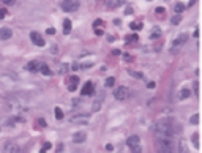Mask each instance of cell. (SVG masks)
<instances>
[{
	"mask_svg": "<svg viewBox=\"0 0 202 153\" xmlns=\"http://www.w3.org/2000/svg\"><path fill=\"white\" fill-rule=\"evenodd\" d=\"M95 33H97V35H103V29H95Z\"/></svg>",
	"mask_w": 202,
	"mask_h": 153,
	"instance_id": "74e56055",
	"label": "cell"
},
{
	"mask_svg": "<svg viewBox=\"0 0 202 153\" xmlns=\"http://www.w3.org/2000/svg\"><path fill=\"white\" fill-rule=\"evenodd\" d=\"M193 145L196 147V149H199V134L198 133L193 134Z\"/></svg>",
	"mask_w": 202,
	"mask_h": 153,
	"instance_id": "d4e9b609",
	"label": "cell"
},
{
	"mask_svg": "<svg viewBox=\"0 0 202 153\" xmlns=\"http://www.w3.org/2000/svg\"><path fill=\"white\" fill-rule=\"evenodd\" d=\"M2 3H7V5H13V3H16V2H14V0H3Z\"/></svg>",
	"mask_w": 202,
	"mask_h": 153,
	"instance_id": "8d00e7d4",
	"label": "cell"
},
{
	"mask_svg": "<svg viewBox=\"0 0 202 153\" xmlns=\"http://www.w3.org/2000/svg\"><path fill=\"white\" fill-rule=\"evenodd\" d=\"M103 98H104V93H101V95L97 98V100L93 101V106H92V109H93L95 112H97V111H100V106H101V101H103Z\"/></svg>",
	"mask_w": 202,
	"mask_h": 153,
	"instance_id": "5bb4252c",
	"label": "cell"
},
{
	"mask_svg": "<svg viewBox=\"0 0 202 153\" xmlns=\"http://www.w3.org/2000/svg\"><path fill=\"white\" fill-rule=\"evenodd\" d=\"M180 21H182V16H180V14H175V16L172 18L171 22H172L174 25H177V24H180Z\"/></svg>",
	"mask_w": 202,
	"mask_h": 153,
	"instance_id": "484cf974",
	"label": "cell"
},
{
	"mask_svg": "<svg viewBox=\"0 0 202 153\" xmlns=\"http://www.w3.org/2000/svg\"><path fill=\"white\" fill-rule=\"evenodd\" d=\"M126 145L131 149L133 153H142V150H141V137L136 136V134H133V136H130V137L126 139Z\"/></svg>",
	"mask_w": 202,
	"mask_h": 153,
	"instance_id": "3957f363",
	"label": "cell"
},
{
	"mask_svg": "<svg viewBox=\"0 0 202 153\" xmlns=\"http://www.w3.org/2000/svg\"><path fill=\"white\" fill-rule=\"evenodd\" d=\"M70 122L74 123V125H87L88 123V117L87 115H74V117L70 118Z\"/></svg>",
	"mask_w": 202,
	"mask_h": 153,
	"instance_id": "8fae6325",
	"label": "cell"
},
{
	"mask_svg": "<svg viewBox=\"0 0 202 153\" xmlns=\"http://www.w3.org/2000/svg\"><path fill=\"white\" fill-rule=\"evenodd\" d=\"M66 84H68L70 92H74L77 89V85H79V78H77V76H70V78L66 79Z\"/></svg>",
	"mask_w": 202,
	"mask_h": 153,
	"instance_id": "ba28073f",
	"label": "cell"
},
{
	"mask_svg": "<svg viewBox=\"0 0 202 153\" xmlns=\"http://www.w3.org/2000/svg\"><path fill=\"white\" fill-rule=\"evenodd\" d=\"M60 8L63 10V11H76L77 8H79V2H76V0H63V2H60Z\"/></svg>",
	"mask_w": 202,
	"mask_h": 153,
	"instance_id": "5b68a950",
	"label": "cell"
},
{
	"mask_svg": "<svg viewBox=\"0 0 202 153\" xmlns=\"http://www.w3.org/2000/svg\"><path fill=\"white\" fill-rule=\"evenodd\" d=\"M155 133H156V136H158V137L172 139V136H174V125H172V120H171V118L160 120V122L155 125Z\"/></svg>",
	"mask_w": 202,
	"mask_h": 153,
	"instance_id": "6da1fadb",
	"label": "cell"
},
{
	"mask_svg": "<svg viewBox=\"0 0 202 153\" xmlns=\"http://www.w3.org/2000/svg\"><path fill=\"white\" fill-rule=\"evenodd\" d=\"M46 32H48V35H54L55 33V29H54V27H49Z\"/></svg>",
	"mask_w": 202,
	"mask_h": 153,
	"instance_id": "d6a6232c",
	"label": "cell"
},
{
	"mask_svg": "<svg viewBox=\"0 0 202 153\" xmlns=\"http://www.w3.org/2000/svg\"><path fill=\"white\" fill-rule=\"evenodd\" d=\"M81 93H82V96H92L95 93V85L92 82H85V84H84V87H82Z\"/></svg>",
	"mask_w": 202,
	"mask_h": 153,
	"instance_id": "30bf717a",
	"label": "cell"
},
{
	"mask_svg": "<svg viewBox=\"0 0 202 153\" xmlns=\"http://www.w3.org/2000/svg\"><path fill=\"white\" fill-rule=\"evenodd\" d=\"M112 149H114V147H112V144H108V145H106V150H108V152H111Z\"/></svg>",
	"mask_w": 202,
	"mask_h": 153,
	"instance_id": "f35d334b",
	"label": "cell"
},
{
	"mask_svg": "<svg viewBox=\"0 0 202 153\" xmlns=\"http://www.w3.org/2000/svg\"><path fill=\"white\" fill-rule=\"evenodd\" d=\"M158 153H174V142L167 137H158Z\"/></svg>",
	"mask_w": 202,
	"mask_h": 153,
	"instance_id": "7a4b0ae2",
	"label": "cell"
},
{
	"mask_svg": "<svg viewBox=\"0 0 202 153\" xmlns=\"http://www.w3.org/2000/svg\"><path fill=\"white\" fill-rule=\"evenodd\" d=\"M147 87H149V89H153V87H155V82H149Z\"/></svg>",
	"mask_w": 202,
	"mask_h": 153,
	"instance_id": "60d3db41",
	"label": "cell"
},
{
	"mask_svg": "<svg viewBox=\"0 0 202 153\" xmlns=\"http://www.w3.org/2000/svg\"><path fill=\"white\" fill-rule=\"evenodd\" d=\"M38 69H40L44 76H49V74H51V68H49V65H46V63H41Z\"/></svg>",
	"mask_w": 202,
	"mask_h": 153,
	"instance_id": "d6986e66",
	"label": "cell"
},
{
	"mask_svg": "<svg viewBox=\"0 0 202 153\" xmlns=\"http://www.w3.org/2000/svg\"><path fill=\"white\" fill-rule=\"evenodd\" d=\"M194 3H196V0H191V2H188V7H193Z\"/></svg>",
	"mask_w": 202,
	"mask_h": 153,
	"instance_id": "b9f144b4",
	"label": "cell"
},
{
	"mask_svg": "<svg viewBox=\"0 0 202 153\" xmlns=\"http://www.w3.org/2000/svg\"><path fill=\"white\" fill-rule=\"evenodd\" d=\"M156 13H158V14H163V13H164V8H163V7H158V8H156Z\"/></svg>",
	"mask_w": 202,
	"mask_h": 153,
	"instance_id": "e575fe53",
	"label": "cell"
},
{
	"mask_svg": "<svg viewBox=\"0 0 202 153\" xmlns=\"http://www.w3.org/2000/svg\"><path fill=\"white\" fill-rule=\"evenodd\" d=\"M38 68H40V65H38V62H29V63H27V67H25V69L32 71V73H35V71H38Z\"/></svg>",
	"mask_w": 202,
	"mask_h": 153,
	"instance_id": "2e32d148",
	"label": "cell"
},
{
	"mask_svg": "<svg viewBox=\"0 0 202 153\" xmlns=\"http://www.w3.org/2000/svg\"><path fill=\"white\" fill-rule=\"evenodd\" d=\"M3 153H19V145L16 142H7L3 147Z\"/></svg>",
	"mask_w": 202,
	"mask_h": 153,
	"instance_id": "9c48e42d",
	"label": "cell"
},
{
	"mask_svg": "<svg viewBox=\"0 0 202 153\" xmlns=\"http://www.w3.org/2000/svg\"><path fill=\"white\" fill-rule=\"evenodd\" d=\"M63 33H65V35L71 33V21H70V19H65V21H63Z\"/></svg>",
	"mask_w": 202,
	"mask_h": 153,
	"instance_id": "e0dca14e",
	"label": "cell"
},
{
	"mask_svg": "<svg viewBox=\"0 0 202 153\" xmlns=\"http://www.w3.org/2000/svg\"><path fill=\"white\" fill-rule=\"evenodd\" d=\"M114 84H115V79L114 78H108V79H106V82H104L106 87H114Z\"/></svg>",
	"mask_w": 202,
	"mask_h": 153,
	"instance_id": "83f0119b",
	"label": "cell"
},
{
	"mask_svg": "<svg viewBox=\"0 0 202 153\" xmlns=\"http://www.w3.org/2000/svg\"><path fill=\"white\" fill-rule=\"evenodd\" d=\"M79 68H81V67H79V63H76V62L73 63V67H71V69H74V71H76V69H79Z\"/></svg>",
	"mask_w": 202,
	"mask_h": 153,
	"instance_id": "836d02e7",
	"label": "cell"
},
{
	"mask_svg": "<svg viewBox=\"0 0 202 153\" xmlns=\"http://www.w3.org/2000/svg\"><path fill=\"white\" fill-rule=\"evenodd\" d=\"M189 95H191V90L189 89H182L180 93H178V98H180V100H186Z\"/></svg>",
	"mask_w": 202,
	"mask_h": 153,
	"instance_id": "ac0fdd59",
	"label": "cell"
},
{
	"mask_svg": "<svg viewBox=\"0 0 202 153\" xmlns=\"http://www.w3.org/2000/svg\"><path fill=\"white\" fill-rule=\"evenodd\" d=\"M161 36V29L160 27H153V30L150 32V40H156Z\"/></svg>",
	"mask_w": 202,
	"mask_h": 153,
	"instance_id": "9a60e30c",
	"label": "cell"
},
{
	"mask_svg": "<svg viewBox=\"0 0 202 153\" xmlns=\"http://www.w3.org/2000/svg\"><path fill=\"white\" fill-rule=\"evenodd\" d=\"M183 10H185V7L182 3H175V5H174V11H175V14H180Z\"/></svg>",
	"mask_w": 202,
	"mask_h": 153,
	"instance_id": "44dd1931",
	"label": "cell"
},
{
	"mask_svg": "<svg viewBox=\"0 0 202 153\" xmlns=\"http://www.w3.org/2000/svg\"><path fill=\"white\" fill-rule=\"evenodd\" d=\"M11 36H13L11 29H8V27H2V29H0V41H7Z\"/></svg>",
	"mask_w": 202,
	"mask_h": 153,
	"instance_id": "7c38bea8",
	"label": "cell"
},
{
	"mask_svg": "<svg viewBox=\"0 0 202 153\" xmlns=\"http://www.w3.org/2000/svg\"><path fill=\"white\" fill-rule=\"evenodd\" d=\"M125 13H128V14H131V13H133V10H131V8H126V10H125Z\"/></svg>",
	"mask_w": 202,
	"mask_h": 153,
	"instance_id": "7bdbcfd3",
	"label": "cell"
},
{
	"mask_svg": "<svg viewBox=\"0 0 202 153\" xmlns=\"http://www.w3.org/2000/svg\"><path fill=\"white\" fill-rule=\"evenodd\" d=\"M130 74L133 76V78H137V79H142L144 74L141 73V71H130Z\"/></svg>",
	"mask_w": 202,
	"mask_h": 153,
	"instance_id": "4316f807",
	"label": "cell"
},
{
	"mask_svg": "<svg viewBox=\"0 0 202 153\" xmlns=\"http://www.w3.org/2000/svg\"><path fill=\"white\" fill-rule=\"evenodd\" d=\"M139 40V36L136 35V33H133V35H128L126 38H125V41L126 43H133V41H137Z\"/></svg>",
	"mask_w": 202,
	"mask_h": 153,
	"instance_id": "cb8c5ba5",
	"label": "cell"
},
{
	"mask_svg": "<svg viewBox=\"0 0 202 153\" xmlns=\"http://www.w3.org/2000/svg\"><path fill=\"white\" fill-rule=\"evenodd\" d=\"M186 40H188V35L186 33H182L180 36H177L175 40H174V43H172V46H171V52L172 54H175L178 49H180L185 43H186Z\"/></svg>",
	"mask_w": 202,
	"mask_h": 153,
	"instance_id": "277c9868",
	"label": "cell"
},
{
	"mask_svg": "<svg viewBox=\"0 0 202 153\" xmlns=\"http://www.w3.org/2000/svg\"><path fill=\"white\" fill-rule=\"evenodd\" d=\"M106 3H108L109 7H120V5L126 3V2H125V0H108Z\"/></svg>",
	"mask_w": 202,
	"mask_h": 153,
	"instance_id": "ffe728a7",
	"label": "cell"
},
{
	"mask_svg": "<svg viewBox=\"0 0 202 153\" xmlns=\"http://www.w3.org/2000/svg\"><path fill=\"white\" fill-rule=\"evenodd\" d=\"M198 90H199V82H194V93L198 95Z\"/></svg>",
	"mask_w": 202,
	"mask_h": 153,
	"instance_id": "d590c367",
	"label": "cell"
},
{
	"mask_svg": "<svg viewBox=\"0 0 202 153\" xmlns=\"http://www.w3.org/2000/svg\"><path fill=\"white\" fill-rule=\"evenodd\" d=\"M85 139H87V134L84 131H79V133H76L73 136V142L74 144H82V142H85Z\"/></svg>",
	"mask_w": 202,
	"mask_h": 153,
	"instance_id": "4fadbf2b",
	"label": "cell"
},
{
	"mask_svg": "<svg viewBox=\"0 0 202 153\" xmlns=\"http://www.w3.org/2000/svg\"><path fill=\"white\" fill-rule=\"evenodd\" d=\"M130 27H131L133 30H141V29H142V22H137V21H134V22L130 24Z\"/></svg>",
	"mask_w": 202,
	"mask_h": 153,
	"instance_id": "603a6c76",
	"label": "cell"
},
{
	"mask_svg": "<svg viewBox=\"0 0 202 153\" xmlns=\"http://www.w3.org/2000/svg\"><path fill=\"white\" fill-rule=\"evenodd\" d=\"M126 95H128V89H126V87H123V85L117 87V90L114 92V96H115V100H119V101L125 100V98H126Z\"/></svg>",
	"mask_w": 202,
	"mask_h": 153,
	"instance_id": "8992f818",
	"label": "cell"
},
{
	"mask_svg": "<svg viewBox=\"0 0 202 153\" xmlns=\"http://www.w3.org/2000/svg\"><path fill=\"white\" fill-rule=\"evenodd\" d=\"M51 147H52V144H51V142H46V144L43 145V149H41V153H46V152L51 149Z\"/></svg>",
	"mask_w": 202,
	"mask_h": 153,
	"instance_id": "f1b7e54d",
	"label": "cell"
},
{
	"mask_svg": "<svg viewBox=\"0 0 202 153\" xmlns=\"http://www.w3.org/2000/svg\"><path fill=\"white\" fill-rule=\"evenodd\" d=\"M54 112H55V118H57V120H62V118H63V111H62L60 107H55Z\"/></svg>",
	"mask_w": 202,
	"mask_h": 153,
	"instance_id": "7402d4cb",
	"label": "cell"
},
{
	"mask_svg": "<svg viewBox=\"0 0 202 153\" xmlns=\"http://www.w3.org/2000/svg\"><path fill=\"white\" fill-rule=\"evenodd\" d=\"M30 40H32L33 44H36V46H40V47L46 44V43H44V40H43V36L38 33V32H32V33H30Z\"/></svg>",
	"mask_w": 202,
	"mask_h": 153,
	"instance_id": "52a82bcc",
	"label": "cell"
},
{
	"mask_svg": "<svg viewBox=\"0 0 202 153\" xmlns=\"http://www.w3.org/2000/svg\"><path fill=\"white\" fill-rule=\"evenodd\" d=\"M103 27V21H101V19H97V21H95V22H93V27H95V29H97V27Z\"/></svg>",
	"mask_w": 202,
	"mask_h": 153,
	"instance_id": "4dcf8cb0",
	"label": "cell"
},
{
	"mask_svg": "<svg viewBox=\"0 0 202 153\" xmlns=\"http://www.w3.org/2000/svg\"><path fill=\"white\" fill-rule=\"evenodd\" d=\"M112 54H114V55H120V51H119V49H114V51H112Z\"/></svg>",
	"mask_w": 202,
	"mask_h": 153,
	"instance_id": "ab89813d",
	"label": "cell"
},
{
	"mask_svg": "<svg viewBox=\"0 0 202 153\" xmlns=\"http://www.w3.org/2000/svg\"><path fill=\"white\" fill-rule=\"evenodd\" d=\"M198 123H199V114H196L191 118V125H198Z\"/></svg>",
	"mask_w": 202,
	"mask_h": 153,
	"instance_id": "f546056e",
	"label": "cell"
},
{
	"mask_svg": "<svg viewBox=\"0 0 202 153\" xmlns=\"http://www.w3.org/2000/svg\"><path fill=\"white\" fill-rule=\"evenodd\" d=\"M5 16H7V10H5V8H2V10H0V19H3Z\"/></svg>",
	"mask_w": 202,
	"mask_h": 153,
	"instance_id": "1f68e13d",
	"label": "cell"
}]
</instances>
